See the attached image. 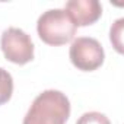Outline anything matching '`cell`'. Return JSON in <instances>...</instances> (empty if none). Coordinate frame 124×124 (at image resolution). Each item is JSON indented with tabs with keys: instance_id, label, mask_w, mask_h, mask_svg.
Here are the masks:
<instances>
[{
	"instance_id": "6da1fadb",
	"label": "cell",
	"mask_w": 124,
	"mask_h": 124,
	"mask_svg": "<svg viewBox=\"0 0 124 124\" xmlns=\"http://www.w3.org/2000/svg\"><path fill=\"white\" fill-rule=\"evenodd\" d=\"M69 115V98L60 91L48 89L34 99L23 118V124H66Z\"/></svg>"
},
{
	"instance_id": "7a4b0ae2",
	"label": "cell",
	"mask_w": 124,
	"mask_h": 124,
	"mask_svg": "<svg viewBox=\"0 0 124 124\" xmlns=\"http://www.w3.org/2000/svg\"><path fill=\"white\" fill-rule=\"evenodd\" d=\"M78 26L64 9H50L37 22L38 37L48 45H64L76 35Z\"/></svg>"
},
{
	"instance_id": "52a82bcc",
	"label": "cell",
	"mask_w": 124,
	"mask_h": 124,
	"mask_svg": "<svg viewBox=\"0 0 124 124\" xmlns=\"http://www.w3.org/2000/svg\"><path fill=\"white\" fill-rule=\"evenodd\" d=\"M123 23H124V19H118V21H115V23L111 26V32H109V39H111L114 48H115L120 54L123 53V41H121Z\"/></svg>"
},
{
	"instance_id": "3957f363",
	"label": "cell",
	"mask_w": 124,
	"mask_h": 124,
	"mask_svg": "<svg viewBox=\"0 0 124 124\" xmlns=\"http://www.w3.org/2000/svg\"><path fill=\"white\" fill-rule=\"evenodd\" d=\"M70 61L82 72H93L104 63V48L98 39L91 37H79L70 45Z\"/></svg>"
},
{
	"instance_id": "5b68a950",
	"label": "cell",
	"mask_w": 124,
	"mask_h": 124,
	"mask_svg": "<svg viewBox=\"0 0 124 124\" xmlns=\"http://www.w3.org/2000/svg\"><path fill=\"white\" fill-rule=\"evenodd\" d=\"M76 26L95 23L102 15V6L98 0H70L64 9Z\"/></svg>"
},
{
	"instance_id": "ba28073f",
	"label": "cell",
	"mask_w": 124,
	"mask_h": 124,
	"mask_svg": "<svg viewBox=\"0 0 124 124\" xmlns=\"http://www.w3.org/2000/svg\"><path fill=\"white\" fill-rule=\"evenodd\" d=\"M76 124H111V121L108 120V117L102 112H96V111H91V112H85Z\"/></svg>"
},
{
	"instance_id": "277c9868",
	"label": "cell",
	"mask_w": 124,
	"mask_h": 124,
	"mask_svg": "<svg viewBox=\"0 0 124 124\" xmlns=\"http://www.w3.org/2000/svg\"><path fill=\"white\" fill-rule=\"evenodd\" d=\"M2 51L10 63L26 64L34 58V42L31 37L21 28H8L0 38Z\"/></svg>"
},
{
	"instance_id": "8992f818",
	"label": "cell",
	"mask_w": 124,
	"mask_h": 124,
	"mask_svg": "<svg viewBox=\"0 0 124 124\" xmlns=\"http://www.w3.org/2000/svg\"><path fill=\"white\" fill-rule=\"evenodd\" d=\"M13 93V79L12 75L0 67V105L6 104Z\"/></svg>"
}]
</instances>
